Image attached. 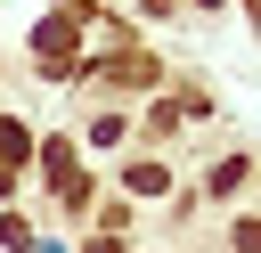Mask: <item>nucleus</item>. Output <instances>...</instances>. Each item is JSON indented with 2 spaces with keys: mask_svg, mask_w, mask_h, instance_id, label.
Masks as SVG:
<instances>
[{
  "mask_svg": "<svg viewBox=\"0 0 261 253\" xmlns=\"http://www.w3.org/2000/svg\"><path fill=\"white\" fill-rule=\"evenodd\" d=\"M245 171H253V163H245V155H228V163H220V171H212V196H228V188H237V180H245Z\"/></svg>",
  "mask_w": 261,
  "mask_h": 253,
  "instance_id": "7ed1b4c3",
  "label": "nucleus"
},
{
  "mask_svg": "<svg viewBox=\"0 0 261 253\" xmlns=\"http://www.w3.org/2000/svg\"><path fill=\"white\" fill-rule=\"evenodd\" d=\"M33 155V131L24 122H0V163H24Z\"/></svg>",
  "mask_w": 261,
  "mask_h": 253,
  "instance_id": "f257e3e1",
  "label": "nucleus"
},
{
  "mask_svg": "<svg viewBox=\"0 0 261 253\" xmlns=\"http://www.w3.org/2000/svg\"><path fill=\"white\" fill-rule=\"evenodd\" d=\"M122 180H130V196H163V171H155V163H130Z\"/></svg>",
  "mask_w": 261,
  "mask_h": 253,
  "instance_id": "f03ea898",
  "label": "nucleus"
},
{
  "mask_svg": "<svg viewBox=\"0 0 261 253\" xmlns=\"http://www.w3.org/2000/svg\"><path fill=\"white\" fill-rule=\"evenodd\" d=\"M237 253H261V220H245V229H237Z\"/></svg>",
  "mask_w": 261,
  "mask_h": 253,
  "instance_id": "20e7f679",
  "label": "nucleus"
}]
</instances>
